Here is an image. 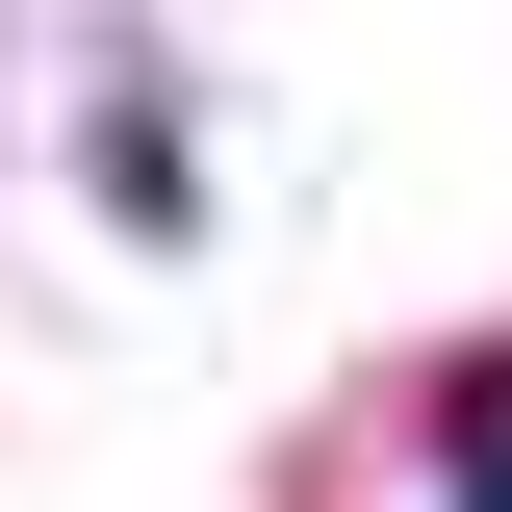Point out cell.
<instances>
[{
    "label": "cell",
    "mask_w": 512,
    "mask_h": 512,
    "mask_svg": "<svg viewBox=\"0 0 512 512\" xmlns=\"http://www.w3.org/2000/svg\"><path fill=\"white\" fill-rule=\"evenodd\" d=\"M461 512H512V410H487V436H461Z\"/></svg>",
    "instance_id": "cell-1"
}]
</instances>
